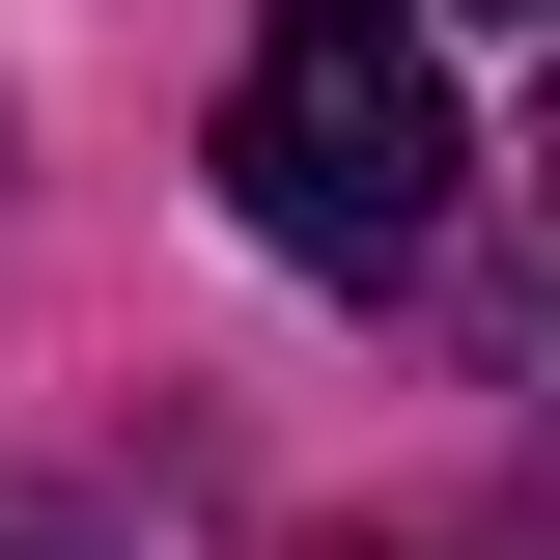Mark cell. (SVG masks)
<instances>
[{
    "label": "cell",
    "mask_w": 560,
    "mask_h": 560,
    "mask_svg": "<svg viewBox=\"0 0 560 560\" xmlns=\"http://www.w3.org/2000/svg\"><path fill=\"white\" fill-rule=\"evenodd\" d=\"M448 57H420V0H280L253 84H224V224L280 280H420L448 253Z\"/></svg>",
    "instance_id": "6da1fadb"
},
{
    "label": "cell",
    "mask_w": 560,
    "mask_h": 560,
    "mask_svg": "<svg viewBox=\"0 0 560 560\" xmlns=\"http://www.w3.org/2000/svg\"><path fill=\"white\" fill-rule=\"evenodd\" d=\"M477 28H560V0H477Z\"/></svg>",
    "instance_id": "7a4b0ae2"
},
{
    "label": "cell",
    "mask_w": 560,
    "mask_h": 560,
    "mask_svg": "<svg viewBox=\"0 0 560 560\" xmlns=\"http://www.w3.org/2000/svg\"><path fill=\"white\" fill-rule=\"evenodd\" d=\"M533 197H560V113H533Z\"/></svg>",
    "instance_id": "3957f363"
},
{
    "label": "cell",
    "mask_w": 560,
    "mask_h": 560,
    "mask_svg": "<svg viewBox=\"0 0 560 560\" xmlns=\"http://www.w3.org/2000/svg\"><path fill=\"white\" fill-rule=\"evenodd\" d=\"M28 560H57V533H28Z\"/></svg>",
    "instance_id": "277c9868"
}]
</instances>
